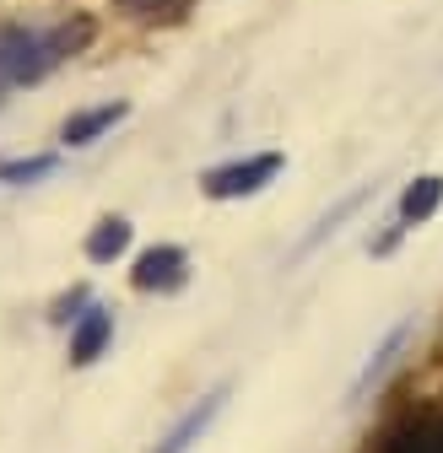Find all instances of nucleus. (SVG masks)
Returning a JSON list of instances; mask_svg holds the SVG:
<instances>
[{
  "mask_svg": "<svg viewBox=\"0 0 443 453\" xmlns=\"http://www.w3.org/2000/svg\"><path fill=\"white\" fill-rule=\"evenodd\" d=\"M130 17H184L190 0H120Z\"/></svg>",
  "mask_w": 443,
  "mask_h": 453,
  "instance_id": "11",
  "label": "nucleus"
},
{
  "mask_svg": "<svg viewBox=\"0 0 443 453\" xmlns=\"http://www.w3.org/2000/svg\"><path fill=\"white\" fill-rule=\"evenodd\" d=\"M282 162H287L282 151H254V157H238V162L211 167L200 184H206L211 200H249V195H260L276 173H282Z\"/></svg>",
  "mask_w": 443,
  "mask_h": 453,
  "instance_id": "1",
  "label": "nucleus"
},
{
  "mask_svg": "<svg viewBox=\"0 0 443 453\" xmlns=\"http://www.w3.org/2000/svg\"><path fill=\"white\" fill-rule=\"evenodd\" d=\"M54 167V157H33V162H12V167H0V179H12V184H27V179H43Z\"/></svg>",
  "mask_w": 443,
  "mask_h": 453,
  "instance_id": "12",
  "label": "nucleus"
},
{
  "mask_svg": "<svg viewBox=\"0 0 443 453\" xmlns=\"http://www.w3.org/2000/svg\"><path fill=\"white\" fill-rule=\"evenodd\" d=\"M125 113H130V103H97V108H87V113H71L66 130H60V141H66V146H92L97 135L114 130Z\"/></svg>",
  "mask_w": 443,
  "mask_h": 453,
  "instance_id": "5",
  "label": "nucleus"
},
{
  "mask_svg": "<svg viewBox=\"0 0 443 453\" xmlns=\"http://www.w3.org/2000/svg\"><path fill=\"white\" fill-rule=\"evenodd\" d=\"M362 200H368V189H357V195H346V200H341L336 211H330V216H319V226H314V233L303 238V254H308L314 243H324V238H330V233H336V226H341V221H346V216H352V211H357Z\"/></svg>",
  "mask_w": 443,
  "mask_h": 453,
  "instance_id": "10",
  "label": "nucleus"
},
{
  "mask_svg": "<svg viewBox=\"0 0 443 453\" xmlns=\"http://www.w3.org/2000/svg\"><path fill=\"white\" fill-rule=\"evenodd\" d=\"M222 400H228V388H211L200 405H190V411H184V416L174 421V432L157 442V453H190V448H195V442L206 437V426H211V421L222 416Z\"/></svg>",
  "mask_w": 443,
  "mask_h": 453,
  "instance_id": "3",
  "label": "nucleus"
},
{
  "mask_svg": "<svg viewBox=\"0 0 443 453\" xmlns=\"http://www.w3.org/2000/svg\"><path fill=\"white\" fill-rule=\"evenodd\" d=\"M184 265H190V254L179 243H157L136 259L130 280H136V292H174V287H184Z\"/></svg>",
  "mask_w": 443,
  "mask_h": 453,
  "instance_id": "2",
  "label": "nucleus"
},
{
  "mask_svg": "<svg viewBox=\"0 0 443 453\" xmlns=\"http://www.w3.org/2000/svg\"><path fill=\"white\" fill-rule=\"evenodd\" d=\"M438 205H443V179H438V173H422V179H411L406 195H400V221H406V226H422L427 216H438Z\"/></svg>",
  "mask_w": 443,
  "mask_h": 453,
  "instance_id": "6",
  "label": "nucleus"
},
{
  "mask_svg": "<svg viewBox=\"0 0 443 453\" xmlns=\"http://www.w3.org/2000/svg\"><path fill=\"white\" fill-rule=\"evenodd\" d=\"M130 233H136V226H130L125 216H108V221H97V226H92V238H87V259H92V265L120 259V254L130 249Z\"/></svg>",
  "mask_w": 443,
  "mask_h": 453,
  "instance_id": "7",
  "label": "nucleus"
},
{
  "mask_svg": "<svg viewBox=\"0 0 443 453\" xmlns=\"http://www.w3.org/2000/svg\"><path fill=\"white\" fill-rule=\"evenodd\" d=\"M384 453H443V421H411V426H400Z\"/></svg>",
  "mask_w": 443,
  "mask_h": 453,
  "instance_id": "9",
  "label": "nucleus"
},
{
  "mask_svg": "<svg viewBox=\"0 0 443 453\" xmlns=\"http://www.w3.org/2000/svg\"><path fill=\"white\" fill-rule=\"evenodd\" d=\"M406 334H411V324H395L390 334H384V346H378V351H373V357L362 362V372H357V383H352V400H362V394H368V388H373V383H378L384 372H390V362H395V351L406 346Z\"/></svg>",
  "mask_w": 443,
  "mask_h": 453,
  "instance_id": "8",
  "label": "nucleus"
},
{
  "mask_svg": "<svg viewBox=\"0 0 443 453\" xmlns=\"http://www.w3.org/2000/svg\"><path fill=\"white\" fill-rule=\"evenodd\" d=\"M108 340H114V319H108L103 308L82 313V319H76V329H71V367H92V362L103 357Z\"/></svg>",
  "mask_w": 443,
  "mask_h": 453,
  "instance_id": "4",
  "label": "nucleus"
}]
</instances>
